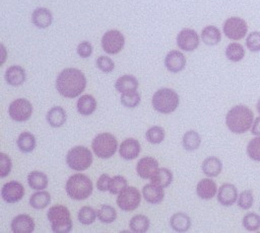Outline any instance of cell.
Listing matches in <instances>:
<instances>
[{
	"label": "cell",
	"instance_id": "f907efd6",
	"mask_svg": "<svg viewBox=\"0 0 260 233\" xmlns=\"http://www.w3.org/2000/svg\"><path fill=\"white\" fill-rule=\"evenodd\" d=\"M256 107H257V110H258V112L260 113V99L257 101V104H256Z\"/></svg>",
	"mask_w": 260,
	"mask_h": 233
},
{
	"label": "cell",
	"instance_id": "30bf717a",
	"mask_svg": "<svg viewBox=\"0 0 260 233\" xmlns=\"http://www.w3.org/2000/svg\"><path fill=\"white\" fill-rule=\"evenodd\" d=\"M223 33L233 41H239L243 38L248 31V26L246 21L237 16H232L228 18L222 25Z\"/></svg>",
	"mask_w": 260,
	"mask_h": 233
},
{
	"label": "cell",
	"instance_id": "f1b7e54d",
	"mask_svg": "<svg viewBox=\"0 0 260 233\" xmlns=\"http://www.w3.org/2000/svg\"><path fill=\"white\" fill-rule=\"evenodd\" d=\"M17 147L22 153H29L36 148L37 142L35 136L29 132L21 133L17 138Z\"/></svg>",
	"mask_w": 260,
	"mask_h": 233
},
{
	"label": "cell",
	"instance_id": "1f68e13d",
	"mask_svg": "<svg viewBox=\"0 0 260 233\" xmlns=\"http://www.w3.org/2000/svg\"><path fill=\"white\" fill-rule=\"evenodd\" d=\"M150 180L152 183H154L162 188H166L173 181V173L168 168H165V167L158 168L157 172L153 175L152 178H150Z\"/></svg>",
	"mask_w": 260,
	"mask_h": 233
},
{
	"label": "cell",
	"instance_id": "ffe728a7",
	"mask_svg": "<svg viewBox=\"0 0 260 233\" xmlns=\"http://www.w3.org/2000/svg\"><path fill=\"white\" fill-rule=\"evenodd\" d=\"M217 191L216 183L210 178L201 179L196 186V193L202 200L212 199Z\"/></svg>",
	"mask_w": 260,
	"mask_h": 233
},
{
	"label": "cell",
	"instance_id": "b9f144b4",
	"mask_svg": "<svg viewBox=\"0 0 260 233\" xmlns=\"http://www.w3.org/2000/svg\"><path fill=\"white\" fill-rule=\"evenodd\" d=\"M247 154L254 161H260V137L253 138L247 145Z\"/></svg>",
	"mask_w": 260,
	"mask_h": 233
},
{
	"label": "cell",
	"instance_id": "5bb4252c",
	"mask_svg": "<svg viewBox=\"0 0 260 233\" xmlns=\"http://www.w3.org/2000/svg\"><path fill=\"white\" fill-rule=\"evenodd\" d=\"M158 170V162L153 157H143L136 164V172L142 179H150Z\"/></svg>",
	"mask_w": 260,
	"mask_h": 233
},
{
	"label": "cell",
	"instance_id": "4316f807",
	"mask_svg": "<svg viewBox=\"0 0 260 233\" xmlns=\"http://www.w3.org/2000/svg\"><path fill=\"white\" fill-rule=\"evenodd\" d=\"M138 87V80L132 75H123L119 77L115 83V88L118 92L126 93L135 91Z\"/></svg>",
	"mask_w": 260,
	"mask_h": 233
},
{
	"label": "cell",
	"instance_id": "e0dca14e",
	"mask_svg": "<svg viewBox=\"0 0 260 233\" xmlns=\"http://www.w3.org/2000/svg\"><path fill=\"white\" fill-rule=\"evenodd\" d=\"M140 144L136 139L128 138L119 146V154L124 160H133L140 153Z\"/></svg>",
	"mask_w": 260,
	"mask_h": 233
},
{
	"label": "cell",
	"instance_id": "277c9868",
	"mask_svg": "<svg viewBox=\"0 0 260 233\" xmlns=\"http://www.w3.org/2000/svg\"><path fill=\"white\" fill-rule=\"evenodd\" d=\"M51 229L55 233H68L72 230V220L69 210L63 205L52 206L47 212Z\"/></svg>",
	"mask_w": 260,
	"mask_h": 233
},
{
	"label": "cell",
	"instance_id": "7bdbcfd3",
	"mask_svg": "<svg viewBox=\"0 0 260 233\" xmlns=\"http://www.w3.org/2000/svg\"><path fill=\"white\" fill-rule=\"evenodd\" d=\"M246 47L251 52H260V32L252 31L246 38Z\"/></svg>",
	"mask_w": 260,
	"mask_h": 233
},
{
	"label": "cell",
	"instance_id": "c3c4849f",
	"mask_svg": "<svg viewBox=\"0 0 260 233\" xmlns=\"http://www.w3.org/2000/svg\"><path fill=\"white\" fill-rule=\"evenodd\" d=\"M111 177L107 173H103L96 180V187L100 191H107L109 190V183Z\"/></svg>",
	"mask_w": 260,
	"mask_h": 233
},
{
	"label": "cell",
	"instance_id": "83f0119b",
	"mask_svg": "<svg viewBox=\"0 0 260 233\" xmlns=\"http://www.w3.org/2000/svg\"><path fill=\"white\" fill-rule=\"evenodd\" d=\"M221 33L214 25H207L201 31V40L207 46H215L220 42Z\"/></svg>",
	"mask_w": 260,
	"mask_h": 233
},
{
	"label": "cell",
	"instance_id": "f6af8a7d",
	"mask_svg": "<svg viewBox=\"0 0 260 233\" xmlns=\"http://www.w3.org/2000/svg\"><path fill=\"white\" fill-rule=\"evenodd\" d=\"M95 64H96V67L105 73H110L115 68V63L113 62V60L106 56H100L96 59Z\"/></svg>",
	"mask_w": 260,
	"mask_h": 233
},
{
	"label": "cell",
	"instance_id": "f35d334b",
	"mask_svg": "<svg viewBox=\"0 0 260 233\" xmlns=\"http://www.w3.org/2000/svg\"><path fill=\"white\" fill-rule=\"evenodd\" d=\"M140 99L141 97H140V94L137 92V90L121 94V103L124 106L129 108L136 107L139 104Z\"/></svg>",
	"mask_w": 260,
	"mask_h": 233
},
{
	"label": "cell",
	"instance_id": "7a4b0ae2",
	"mask_svg": "<svg viewBox=\"0 0 260 233\" xmlns=\"http://www.w3.org/2000/svg\"><path fill=\"white\" fill-rule=\"evenodd\" d=\"M254 123V113L246 105L238 104L232 107L225 115L228 129L235 134L246 133Z\"/></svg>",
	"mask_w": 260,
	"mask_h": 233
},
{
	"label": "cell",
	"instance_id": "74e56055",
	"mask_svg": "<svg viewBox=\"0 0 260 233\" xmlns=\"http://www.w3.org/2000/svg\"><path fill=\"white\" fill-rule=\"evenodd\" d=\"M145 137L150 144H159L165 140V130L159 126L150 127L146 131Z\"/></svg>",
	"mask_w": 260,
	"mask_h": 233
},
{
	"label": "cell",
	"instance_id": "7402d4cb",
	"mask_svg": "<svg viewBox=\"0 0 260 233\" xmlns=\"http://www.w3.org/2000/svg\"><path fill=\"white\" fill-rule=\"evenodd\" d=\"M5 80L11 86H19L21 85L26 78L25 71L22 67L13 65L10 66L5 72Z\"/></svg>",
	"mask_w": 260,
	"mask_h": 233
},
{
	"label": "cell",
	"instance_id": "f546056e",
	"mask_svg": "<svg viewBox=\"0 0 260 233\" xmlns=\"http://www.w3.org/2000/svg\"><path fill=\"white\" fill-rule=\"evenodd\" d=\"M28 185L36 190H43L48 186V177L44 172L31 171L27 175Z\"/></svg>",
	"mask_w": 260,
	"mask_h": 233
},
{
	"label": "cell",
	"instance_id": "7dc6e473",
	"mask_svg": "<svg viewBox=\"0 0 260 233\" xmlns=\"http://www.w3.org/2000/svg\"><path fill=\"white\" fill-rule=\"evenodd\" d=\"M76 52H77L79 57H81V58H88L91 55V53H92V46H91V44L89 42L83 41V42H81L77 46Z\"/></svg>",
	"mask_w": 260,
	"mask_h": 233
},
{
	"label": "cell",
	"instance_id": "44dd1931",
	"mask_svg": "<svg viewBox=\"0 0 260 233\" xmlns=\"http://www.w3.org/2000/svg\"><path fill=\"white\" fill-rule=\"evenodd\" d=\"M32 23L39 28H46L52 24L53 15L51 11L44 7L36 8L31 14Z\"/></svg>",
	"mask_w": 260,
	"mask_h": 233
},
{
	"label": "cell",
	"instance_id": "7c38bea8",
	"mask_svg": "<svg viewBox=\"0 0 260 233\" xmlns=\"http://www.w3.org/2000/svg\"><path fill=\"white\" fill-rule=\"evenodd\" d=\"M24 195L23 185L16 180L6 182L1 188V197L8 204H15L19 202Z\"/></svg>",
	"mask_w": 260,
	"mask_h": 233
},
{
	"label": "cell",
	"instance_id": "e575fe53",
	"mask_svg": "<svg viewBox=\"0 0 260 233\" xmlns=\"http://www.w3.org/2000/svg\"><path fill=\"white\" fill-rule=\"evenodd\" d=\"M245 56V49L239 43H231L225 48V57L232 62H239Z\"/></svg>",
	"mask_w": 260,
	"mask_h": 233
},
{
	"label": "cell",
	"instance_id": "8fae6325",
	"mask_svg": "<svg viewBox=\"0 0 260 233\" xmlns=\"http://www.w3.org/2000/svg\"><path fill=\"white\" fill-rule=\"evenodd\" d=\"M9 116L18 123L27 121L32 113L31 103L24 98H17L13 100L8 107Z\"/></svg>",
	"mask_w": 260,
	"mask_h": 233
},
{
	"label": "cell",
	"instance_id": "603a6c76",
	"mask_svg": "<svg viewBox=\"0 0 260 233\" xmlns=\"http://www.w3.org/2000/svg\"><path fill=\"white\" fill-rule=\"evenodd\" d=\"M46 119L48 124L51 127L59 128L65 124L67 120V114L65 109L62 108L61 106H54L51 109H49V111L47 112Z\"/></svg>",
	"mask_w": 260,
	"mask_h": 233
},
{
	"label": "cell",
	"instance_id": "9a60e30c",
	"mask_svg": "<svg viewBox=\"0 0 260 233\" xmlns=\"http://www.w3.org/2000/svg\"><path fill=\"white\" fill-rule=\"evenodd\" d=\"M10 227L13 233H31L35 230V221L30 216L20 214L12 219Z\"/></svg>",
	"mask_w": 260,
	"mask_h": 233
},
{
	"label": "cell",
	"instance_id": "bcb514c9",
	"mask_svg": "<svg viewBox=\"0 0 260 233\" xmlns=\"http://www.w3.org/2000/svg\"><path fill=\"white\" fill-rule=\"evenodd\" d=\"M0 161H1V165H0V176L2 178L6 177L12 168V161L10 159V157L5 154V153H1L0 154Z\"/></svg>",
	"mask_w": 260,
	"mask_h": 233
},
{
	"label": "cell",
	"instance_id": "681fc988",
	"mask_svg": "<svg viewBox=\"0 0 260 233\" xmlns=\"http://www.w3.org/2000/svg\"><path fill=\"white\" fill-rule=\"evenodd\" d=\"M251 133L255 136H260V116H258L253 125H252V130H251Z\"/></svg>",
	"mask_w": 260,
	"mask_h": 233
},
{
	"label": "cell",
	"instance_id": "60d3db41",
	"mask_svg": "<svg viewBox=\"0 0 260 233\" xmlns=\"http://www.w3.org/2000/svg\"><path fill=\"white\" fill-rule=\"evenodd\" d=\"M127 186V180L122 175H115L111 177L109 183V191L112 195H118Z\"/></svg>",
	"mask_w": 260,
	"mask_h": 233
},
{
	"label": "cell",
	"instance_id": "ba28073f",
	"mask_svg": "<svg viewBox=\"0 0 260 233\" xmlns=\"http://www.w3.org/2000/svg\"><path fill=\"white\" fill-rule=\"evenodd\" d=\"M141 202V195L138 188L134 186H126L117 197V205L124 212L134 211Z\"/></svg>",
	"mask_w": 260,
	"mask_h": 233
},
{
	"label": "cell",
	"instance_id": "4fadbf2b",
	"mask_svg": "<svg viewBox=\"0 0 260 233\" xmlns=\"http://www.w3.org/2000/svg\"><path fill=\"white\" fill-rule=\"evenodd\" d=\"M176 41L179 49L186 52H192L197 49L200 42L197 32L191 28L182 29L178 33Z\"/></svg>",
	"mask_w": 260,
	"mask_h": 233
},
{
	"label": "cell",
	"instance_id": "3957f363",
	"mask_svg": "<svg viewBox=\"0 0 260 233\" xmlns=\"http://www.w3.org/2000/svg\"><path fill=\"white\" fill-rule=\"evenodd\" d=\"M67 196L75 201L87 199L93 190L91 179L83 173H75L71 175L65 185Z\"/></svg>",
	"mask_w": 260,
	"mask_h": 233
},
{
	"label": "cell",
	"instance_id": "8d00e7d4",
	"mask_svg": "<svg viewBox=\"0 0 260 233\" xmlns=\"http://www.w3.org/2000/svg\"><path fill=\"white\" fill-rule=\"evenodd\" d=\"M98 215L94 209H92L89 206H84L81 207V209L78 211V221L82 224V225H90L92 224L95 219H96Z\"/></svg>",
	"mask_w": 260,
	"mask_h": 233
},
{
	"label": "cell",
	"instance_id": "9c48e42d",
	"mask_svg": "<svg viewBox=\"0 0 260 233\" xmlns=\"http://www.w3.org/2000/svg\"><path fill=\"white\" fill-rule=\"evenodd\" d=\"M124 45L125 37L122 32L117 29H110L106 31L102 37V48L110 55H115L121 52Z\"/></svg>",
	"mask_w": 260,
	"mask_h": 233
},
{
	"label": "cell",
	"instance_id": "8992f818",
	"mask_svg": "<svg viewBox=\"0 0 260 233\" xmlns=\"http://www.w3.org/2000/svg\"><path fill=\"white\" fill-rule=\"evenodd\" d=\"M91 148L99 158L108 159L116 153L118 142L115 136L111 133H101L93 138Z\"/></svg>",
	"mask_w": 260,
	"mask_h": 233
},
{
	"label": "cell",
	"instance_id": "d4e9b609",
	"mask_svg": "<svg viewBox=\"0 0 260 233\" xmlns=\"http://www.w3.org/2000/svg\"><path fill=\"white\" fill-rule=\"evenodd\" d=\"M77 111L82 115H89L94 112L96 108V100L90 94L81 95L76 103Z\"/></svg>",
	"mask_w": 260,
	"mask_h": 233
},
{
	"label": "cell",
	"instance_id": "6da1fadb",
	"mask_svg": "<svg viewBox=\"0 0 260 233\" xmlns=\"http://www.w3.org/2000/svg\"><path fill=\"white\" fill-rule=\"evenodd\" d=\"M57 91L66 98H74L80 95L86 86L84 74L76 68L62 70L56 79Z\"/></svg>",
	"mask_w": 260,
	"mask_h": 233
},
{
	"label": "cell",
	"instance_id": "836d02e7",
	"mask_svg": "<svg viewBox=\"0 0 260 233\" xmlns=\"http://www.w3.org/2000/svg\"><path fill=\"white\" fill-rule=\"evenodd\" d=\"M150 225L149 219L144 215H136L129 221V228L135 233H144L148 230Z\"/></svg>",
	"mask_w": 260,
	"mask_h": 233
},
{
	"label": "cell",
	"instance_id": "ab89813d",
	"mask_svg": "<svg viewBox=\"0 0 260 233\" xmlns=\"http://www.w3.org/2000/svg\"><path fill=\"white\" fill-rule=\"evenodd\" d=\"M243 226L248 231H256L260 228V216L256 213H248L243 218Z\"/></svg>",
	"mask_w": 260,
	"mask_h": 233
},
{
	"label": "cell",
	"instance_id": "ee69618b",
	"mask_svg": "<svg viewBox=\"0 0 260 233\" xmlns=\"http://www.w3.org/2000/svg\"><path fill=\"white\" fill-rule=\"evenodd\" d=\"M253 193L251 190H243L238 198V206L243 210H248L253 205Z\"/></svg>",
	"mask_w": 260,
	"mask_h": 233
},
{
	"label": "cell",
	"instance_id": "484cf974",
	"mask_svg": "<svg viewBox=\"0 0 260 233\" xmlns=\"http://www.w3.org/2000/svg\"><path fill=\"white\" fill-rule=\"evenodd\" d=\"M170 225L176 232H186L191 227V219L185 213H176L171 217Z\"/></svg>",
	"mask_w": 260,
	"mask_h": 233
},
{
	"label": "cell",
	"instance_id": "d6986e66",
	"mask_svg": "<svg viewBox=\"0 0 260 233\" xmlns=\"http://www.w3.org/2000/svg\"><path fill=\"white\" fill-rule=\"evenodd\" d=\"M142 196L147 203L156 205L162 202L165 198V191L162 187L150 182L143 186Z\"/></svg>",
	"mask_w": 260,
	"mask_h": 233
},
{
	"label": "cell",
	"instance_id": "2e32d148",
	"mask_svg": "<svg viewBox=\"0 0 260 233\" xmlns=\"http://www.w3.org/2000/svg\"><path fill=\"white\" fill-rule=\"evenodd\" d=\"M165 66L172 73L182 71L186 66V58L183 53L173 50L169 52L165 58Z\"/></svg>",
	"mask_w": 260,
	"mask_h": 233
},
{
	"label": "cell",
	"instance_id": "4dcf8cb0",
	"mask_svg": "<svg viewBox=\"0 0 260 233\" xmlns=\"http://www.w3.org/2000/svg\"><path fill=\"white\" fill-rule=\"evenodd\" d=\"M51 202V195L46 190H38L29 198V206L36 210L45 209Z\"/></svg>",
	"mask_w": 260,
	"mask_h": 233
},
{
	"label": "cell",
	"instance_id": "5b68a950",
	"mask_svg": "<svg viewBox=\"0 0 260 233\" xmlns=\"http://www.w3.org/2000/svg\"><path fill=\"white\" fill-rule=\"evenodd\" d=\"M180 98L178 93L171 88H160L154 92L151 103L153 108L160 113H171L178 107Z\"/></svg>",
	"mask_w": 260,
	"mask_h": 233
},
{
	"label": "cell",
	"instance_id": "d6a6232c",
	"mask_svg": "<svg viewBox=\"0 0 260 233\" xmlns=\"http://www.w3.org/2000/svg\"><path fill=\"white\" fill-rule=\"evenodd\" d=\"M200 144H201V138L197 132L191 130L184 134L182 139V145L185 150L194 151L199 148Z\"/></svg>",
	"mask_w": 260,
	"mask_h": 233
},
{
	"label": "cell",
	"instance_id": "d590c367",
	"mask_svg": "<svg viewBox=\"0 0 260 233\" xmlns=\"http://www.w3.org/2000/svg\"><path fill=\"white\" fill-rule=\"evenodd\" d=\"M96 215H98V219L102 223H106V224L113 223L117 218L116 210L114 209V207L110 205H102L101 208L98 210Z\"/></svg>",
	"mask_w": 260,
	"mask_h": 233
},
{
	"label": "cell",
	"instance_id": "ac0fdd59",
	"mask_svg": "<svg viewBox=\"0 0 260 233\" xmlns=\"http://www.w3.org/2000/svg\"><path fill=\"white\" fill-rule=\"evenodd\" d=\"M238 200V189L232 183H223L217 191V201L224 207L234 205Z\"/></svg>",
	"mask_w": 260,
	"mask_h": 233
},
{
	"label": "cell",
	"instance_id": "52a82bcc",
	"mask_svg": "<svg viewBox=\"0 0 260 233\" xmlns=\"http://www.w3.org/2000/svg\"><path fill=\"white\" fill-rule=\"evenodd\" d=\"M92 160L91 152L84 146H75L66 154L67 165L76 171H83L87 169L91 165Z\"/></svg>",
	"mask_w": 260,
	"mask_h": 233
},
{
	"label": "cell",
	"instance_id": "cb8c5ba5",
	"mask_svg": "<svg viewBox=\"0 0 260 233\" xmlns=\"http://www.w3.org/2000/svg\"><path fill=\"white\" fill-rule=\"evenodd\" d=\"M222 169V163L219 158L215 156H209L204 159L202 163V171L208 177L217 176Z\"/></svg>",
	"mask_w": 260,
	"mask_h": 233
}]
</instances>
